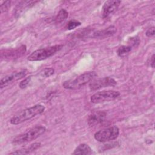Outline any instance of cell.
I'll return each mask as SVG.
<instances>
[{
  "instance_id": "1",
  "label": "cell",
  "mask_w": 155,
  "mask_h": 155,
  "mask_svg": "<svg viewBox=\"0 0 155 155\" xmlns=\"http://www.w3.org/2000/svg\"><path fill=\"white\" fill-rule=\"evenodd\" d=\"M45 110V107L42 105H35L20 111L12 117L10 122L13 125H18L29 120L36 115L42 113Z\"/></svg>"
},
{
  "instance_id": "2",
  "label": "cell",
  "mask_w": 155,
  "mask_h": 155,
  "mask_svg": "<svg viewBox=\"0 0 155 155\" xmlns=\"http://www.w3.org/2000/svg\"><path fill=\"white\" fill-rule=\"evenodd\" d=\"M45 131V128L43 126L35 127L27 131L16 136L12 140L14 145H21L35 140Z\"/></svg>"
},
{
  "instance_id": "3",
  "label": "cell",
  "mask_w": 155,
  "mask_h": 155,
  "mask_svg": "<svg viewBox=\"0 0 155 155\" xmlns=\"http://www.w3.org/2000/svg\"><path fill=\"white\" fill-rule=\"evenodd\" d=\"M96 76L97 74L94 71L85 72L74 79H70L64 82L62 86L64 88L69 90L78 89L92 81Z\"/></svg>"
},
{
  "instance_id": "4",
  "label": "cell",
  "mask_w": 155,
  "mask_h": 155,
  "mask_svg": "<svg viewBox=\"0 0 155 155\" xmlns=\"http://www.w3.org/2000/svg\"><path fill=\"white\" fill-rule=\"evenodd\" d=\"M62 47V45H55L44 48L38 49L31 53L27 57V59L30 61H37L45 59L54 54L57 51H59Z\"/></svg>"
},
{
  "instance_id": "5",
  "label": "cell",
  "mask_w": 155,
  "mask_h": 155,
  "mask_svg": "<svg viewBox=\"0 0 155 155\" xmlns=\"http://www.w3.org/2000/svg\"><path fill=\"white\" fill-rule=\"evenodd\" d=\"M119 134V129L117 126H112L96 132L94 139L100 142H107L116 139Z\"/></svg>"
},
{
  "instance_id": "6",
  "label": "cell",
  "mask_w": 155,
  "mask_h": 155,
  "mask_svg": "<svg viewBox=\"0 0 155 155\" xmlns=\"http://www.w3.org/2000/svg\"><path fill=\"white\" fill-rule=\"evenodd\" d=\"M120 95V93L117 91L107 90L99 91L93 94L90 97L92 103L99 104L105 101H109L116 99Z\"/></svg>"
},
{
  "instance_id": "7",
  "label": "cell",
  "mask_w": 155,
  "mask_h": 155,
  "mask_svg": "<svg viewBox=\"0 0 155 155\" xmlns=\"http://www.w3.org/2000/svg\"><path fill=\"white\" fill-rule=\"evenodd\" d=\"M120 1L109 0L104 2L102 8V16L103 18H107L114 14L117 10Z\"/></svg>"
},
{
  "instance_id": "8",
  "label": "cell",
  "mask_w": 155,
  "mask_h": 155,
  "mask_svg": "<svg viewBox=\"0 0 155 155\" xmlns=\"http://www.w3.org/2000/svg\"><path fill=\"white\" fill-rule=\"evenodd\" d=\"M117 82L114 79L110 77H106L93 81L90 84L89 87L91 90H96L109 86H115Z\"/></svg>"
},
{
  "instance_id": "9",
  "label": "cell",
  "mask_w": 155,
  "mask_h": 155,
  "mask_svg": "<svg viewBox=\"0 0 155 155\" xmlns=\"http://www.w3.org/2000/svg\"><path fill=\"white\" fill-rule=\"evenodd\" d=\"M27 74V72L25 70H22L20 71H16L12 73L1 79L0 81V87L1 88H3L10 84L12 83L14 81H18L24 78Z\"/></svg>"
},
{
  "instance_id": "10",
  "label": "cell",
  "mask_w": 155,
  "mask_h": 155,
  "mask_svg": "<svg viewBox=\"0 0 155 155\" xmlns=\"http://www.w3.org/2000/svg\"><path fill=\"white\" fill-rule=\"evenodd\" d=\"M26 51L25 45H21L18 48H16L15 49H12L10 50H5L4 51V53H1V56L4 55L5 58L8 59H15L19 57H21L22 55L25 53Z\"/></svg>"
},
{
  "instance_id": "11",
  "label": "cell",
  "mask_w": 155,
  "mask_h": 155,
  "mask_svg": "<svg viewBox=\"0 0 155 155\" xmlns=\"http://www.w3.org/2000/svg\"><path fill=\"white\" fill-rule=\"evenodd\" d=\"M106 116V113L103 111H97L89 116L88 124L90 126L93 127L102 123Z\"/></svg>"
},
{
  "instance_id": "12",
  "label": "cell",
  "mask_w": 155,
  "mask_h": 155,
  "mask_svg": "<svg viewBox=\"0 0 155 155\" xmlns=\"http://www.w3.org/2000/svg\"><path fill=\"white\" fill-rule=\"evenodd\" d=\"M116 31V28L114 26H110L107 28L102 30L97 31L94 33V36L96 38H105L114 35Z\"/></svg>"
},
{
  "instance_id": "13",
  "label": "cell",
  "mask_w": 155,
  "mask_h": 155,
  "mask_svg": "<svg viewBox=\"0 0 155 155\" xmlns=\"http://www.w3.org/2000/svg\"><path fill=\"white\" fill-rule=\"evenodd\" d=\"M41 146L40 143H34L30 145L29 147H26L25 148H22L21 150H16L12 153H10V154H29L31 152L36 150Z\"/></svg>"
},
{
  "instance_id": "14",
  "label": "cell",
  "mask_w": 155,
  "mask_h": 155,
  "mask_svg": "<svg viewBox=\"0 0 155 155\" xmlns=\"http://www.w3.org/2000/svg\"><path fill=\"white\" fill-rule=\"evenodd\" d=\"M93 153L92 149L90 147L85 143H82L78 145L74 152L72 153L73 154H91Z\"/></svg>"
},
{
  "instance_id": "15",
  "label": "cell",
  "mask_w": 155,
  "mask_h": 155,
  "mask_svg": "<svg viewBox=\"0 0 155 155\" xmlns=\"http://www.w3.org/2000/svg\"><path fill=\"white\" fill-rule=\"evenodd\" d=\"M68 13L65 9H61L56 15L54 21L56 23H61L64 21L68 17Z\"/></svg>"
},
{
  "instance_id": "16",
  "label": "cell",
  "mask_w": 155,
  "mask_h": 155,
  "mask_svg": "<svg viewBox=\"0 0 155 155\" xmlns=\"http://www.w3.org/2000/svg\"><path fill=\"white\" fill-rule=\"evenodd\" d=\"M131 50V47L129 45H122L117 50V55L120 57H124L127 56Z\"/></svg>"
},
{
  "instance_id": "17",
  "label": "cell",
  "mask_w": 155,
  "mask_h": 155,
  "mask_svg": "<svg viewBox=\"0 0 155 155\" xmlns=\"http://www.w3.org/2000/svg\"><path fill=\"white\" fill-rule=\"evenodd\" d=\"M54 72V70L53 68H44L41 72V74L42 77H49L50 76H51L52 74H53Z\"/></svg>"
},
{
  "instance_id": "18",
  "label": "cell",
  "mask_w": 155,
  "mask_h": 155,
  "mask_svg": "<svg viewBox=\"0 0 155 155\" xmlns=\"http://www.w3.org/2000/svg\"><path fill=\"white\" fill-rule=\"evenodd\" d=\"M81 22L75 20H71L70 21H69V22L68 23L67 25V28L69 30H73L74 28H75L76 27L79 26L81 25Z\"/></svg>"
},
{
  "instance_id": "19",
  "label": "cell",
  "mask_w": 155,
  "mask_h": 155,
  "mask_svg": "<svg viewBox=\"0 0 155 155\" xmlns=\"http://www.w3.org/2000/svg\"><path fill=\"white\" fill-rule=\"evenodd\" d=\"M30 81H31V76H29V77L26 78L25 79H24L23 81H22L19 83V87L21 89H24V88H26V87L28 85V84H29Z\"/></svg>"
},
{
  "instance_id": "20",
  "label": "cell",
  "mask_w": 155,
  "mask_h": 155,
  "mask_svg": "<svg viewBox=\"0 0 155 155\" xmlns=\"http://www.w3.org/2000/svg\"><path fill=\"white\" fill-rule=\"evenodd\" d=\"M10 1H7L4 2L1 5V13H3V12H5L7 11L9 7H10Z\"/></svg>"
},
{
  "instance_id": "21",
  "label": "cell",
  "mask_w": 155,
  "mask_h": 155,
  "mask_svg": "<svg viewBox=\"0 0 155 155\" xmlns=\"http://www.w3.org/2000/svg\"><path fill=\"white\" fill-rule=\"evenodd\" d=\"M154 35V27H153L148 29L146 32V35L148 37H151Z\"/></svg>"
},
{
  "instance_id": "22",
  "label": "cell",
  "mask_w": 155,
  "mask_h": 155,
  "mask_svg": "<svg viewBox=\"0 0 155 155\" xmlns=\"http://www.w3.org/2000/svg\"><path fill=\"white\" fill-rule=\"evenodd\" d=\"M154 54H153L150 60V66L152 68H154Z\"/></svg>"
}]
</instances>
